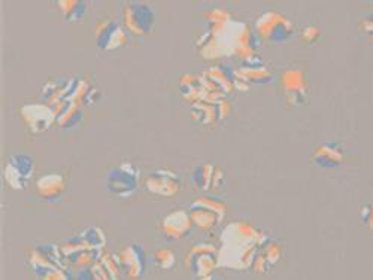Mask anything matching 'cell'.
Here are the masks:
<instances>
[{
	"label": "cell",
	"mask_w": 373,
	"mask_h": 280,
	"mask_svg": "<svg viewBox=\"0 0 373 280\" xmlns=\"http://www.w3.org/2000/svg\"><path fill=\"white\" fill-rule=\"evenodd\" d=\"M267 235L247 220H235L220 235L218 267L232 270L251 269L257 250Z\"/></svg>",
	"instance_id": "obj_1"
},
{
	"label": "cell",
	"mask_w": 373,
	"mask_h": 280,
	"mask_svg": "<svg viewBox=\"0 0 373 280\" xmlns=\"http://www.w3.org/2000/svg\"><path fill=\"white\" fill-rule=\"evenodd\" d=\"M190 216L196 228L209 233L217 228L227 213V204L217 197L202 196L190 204Z\"/></svg>",
	"instance_id": "obj_2"
},
{
	"label": "cell",
	"mask_w": 373,
	"mask_h": 280,
	"mask_svg": "<svg viewBox=\"0 0 373 280\" xmlns=\"http://www.w3.org/2000/svg\"><path fill=\"white\" fill-rule=\"evenodd\" d=\"M254 30L263 40L270 43H285L294 35V24L284 13L267 11L257 18Z\"/></svg>",
	"instance_id": "obj_3"
},
{
	"label": "cell",
	"mask_w": 373,
	"mask_h": 280,
	"mask_svg": "<svg viewBox=\"0 0 373 280\" xmlns=\"http://www.w3.org/2000/svg\"><path fill=\"white\" fill-rule=\"evenodd\" d=\"M139 169L130 161H124L108 172L106 174V189L112 196L120 198L132 197L139 186Z\"/></svg>",
	"instance_id": "obj_4"
},
{
	"label": "cell",
	"mask_w": 373,
	"mask_h": 280,
	"mask_svg": "<svg viewBox=\"0 0 373 280\" xmlns=\"http://www.w3.org/2000/svg\"><path fill=\"white\" fill-rule=\"evenodd\" d=\"M157 21L155 9L145 2H127L123 9V23L126 30L135 36H147L154 30Z\"/></svg>",
	"instance_id": "obj_5"
},
{
	"label": "cell",
	"mask_w": 373,
	"mask_h": 280,
	"mask_svg": "<svg viewBox=\"0 0 373 280\" xmlns=\"http://www.w3.org/2000/svg\"><path fill=\"white\" fill-rule=\"evenodd\" d=\"M28 264H30L36 277L44 276L52 270H70L60 245L55 243H40L35 246L30 255H28Z\"/></svg>",
	"instance_id": "obj_6"
},
{
	"label": "cell",
	"mask_w": 373,
	"mask_h": 280,
	"mask_svg": "<svg viewBox=\"0 0 373 280\" xmlns=\"http://www.w3.org/2000/svg\"><path fill=\"white\" fill-rule=\"evenodd\" d=\"M185 269L196 277L213 274L218 267V247L211 243L194 245L185 257Z\"/></svg>",
	"instance_id": "obj_7"
},
{
	"label": "cell",
	"mask_w": 373,
	"mask_h": 280,
	"mask_svg": "<svg viewBox=\"0 0 373 280\" xmlns=\"http://www.w3.org/2000/svg\"><path fill=\"white\" fill-rule=\"evenodd\" d=\"M35 173V159L28 154H16L12 155L5 164L4 176L5 182L9 188L16 191H23L27 188L28 182L33 178Z\"/></svg>",
	"instance_id": "obj_8"
},
{
	"label": "cell",
	"mask_w": 373,
	"mask_h": 280,
	"mask_svg": "<svg viewBox=\"0 0 373 280\" xmlns=\"http://www.w3.org/2000/svg\"><path fill=\"white\" fill-rule=\"evenodd\" d=\"M281 86L286 103L290 106H302L308 99V79L304 70L297 67L286 69L281 73Z\"/></svg>",
	"instance_id": "obj_9"
},
{
	"label": "cell",
	"mask_w": 373,
	"mask_h": 280,
	"mask_svg": "<svg viewBox=\"0 0 373 280\" xmlns=\"http://www.w3.org/2000/svg\"><path fill=\"white\" fill-rule=\"evenodd\" d=\"M118 255L123 277L127 280H139L147 270V254L145 249L139 243H130L124 246Z\"/></svg>",
	"instance_id": "obj_10"
},
{
	"label": "cell",
	"mask_w": 373,
	"mask_h": 280,
	"mask_svg": "<svg viewBox=\"0 0 373 280\" xmlns=\"http://www.w3.org/2000/svg\"><path fill=\"white\" fill-rule=\"evenodd\" d=\"M27 130L33 135L45 133L55 121V112L45 103H27L20 111Z\"/></svg>",
	"instance_id": "obj_11"
},
{
	"label": "cell",
	"mask_w": 373,
	"mask_h": 280,
	"mask_svg": "<svg viewBox=\"0 0 373 280\" xmlns=\"http://www.w3.org/2000/svg\"><path fill=\"white\" fill-rule=\"evenodd\" d=\"M182 188L179 176L169 169H159L150 173L145 181V189L152 196H159L165 198L175 197L179 194Z\"/></svg>",
	"instance_id": "obj_12"
},
{
	"label": "cell",
	"mask_w": 373,
	"mask_h": 280,
	"mask_svg": "<svg viewBox=\"0 0 373 280\" xmlns=\"http://www.w3.org/2000/svg\"><path fill=\"white\" fill-rule=\"evenodd\" d=\"M96 45L102 51H116L127 43V33L116 20H102L96 24Z\"/></svg>",
	"instance_id": "obj_13"
},
{
	"label": "cell",
	"mask_w": 373,
	"mask_h": 280,
	"mask_svg": "<svg viewBox=\"0 0 373 280\" xmlns=\"http://www.w3.org/2000/svg\"><path fill=\"white\" fill-rule=\"evenodd\" d=\"M238 75L250 85H269L275 79L272 73L260 57L255 54L250 55L245 60H242L240 66L235 69Z\"/></svg>",
	"instance_id": "obj_14"
},
{
	"label": "cell",
	"mask_w": 373,
	"mask_h": 280,
	"mask_svg": "<svg viewBox=\"0 0 373 280\" xmlns=\"http://www.w3.org/2000/svg\"><path fill=\"white\" fill-rule=\"evenodd\" d=\"M178 88L182 99L193 103V105L197 101L206 100L208 94L213 91V88L204 75H194V73H182L178 79Z\"/></svg>",
	"instance_id": "obj_15"
},
{
	"label": "cell",
	"mask_w": 373,
	"mask_h": 280,
	"mask_svg": "<svg viewBox=\"0 0 373 280\" xmlns=\"http://www.w3.org/2000/svg\"><path fill=\"white\" fill-rule=\"evenodd\" d=\"M194 224L189 211H175L170 212L162 219V230L170 240H182L190 235Z\"/></svg>",
	"instance_id": "obj_16"
},
{
	"label": "cell",
	"mask_w": 373,
	"mask_h": 280,
	"mask_svg": "<svg viewBox=\"0 0 373 280\" xmlns=\"http://www.w3.org/2000/svg\"><path fill=\"white\" fill-rule=\"evenodd\" d=\"M282 254H284V250H282L281 242L269 237L266 242L260 245V247H258L251 269L257 274L269 273L281 261Z\"/></svg>",
	"instance_id": "obj_17"
},
{
	"label": "cell",
	"mask_w": 373,
	"mask_h": 280,
	"mask_svg": "<svg viewBox=\"0 0 373 280\" xmlns=\"http://www.w3.org/2000/svg\"><path fill=\"white\" fill-rule=\"evenodd\" d=\"M345 161V151L338 143L318 145L312 152V163L324 169H336Z\"/></svg>",
	"instance_id": "obj_18"
},
{
	"label": "cell",
	"mask_w": 373,
	"mask_h": 280,
	"mask_svg": "<svg viewBox=\"0 0 373 280\" xmlns=\"http://www.w3.org/2000/svg\"><path fill=\"white\" fill-rule=\"evenodd\" d=\"M66 191V179L60 173H47L36 182V193L45 201H57Z\"/></svg>",
	"instance_id": "obj_19"
},
{
	"label": "cell",
	"mask_w": 373,
	"mask_h": 280,
	"mask_svg": "<svg viewBox=\"0 0 373 280\" xmlns=\"http://www.w3.org/2000/svg\"><path fill=\"white\" fill-rule=\"evenodd\" d=\"M202 75L213 86H217L224 96H228L235 91V69H230L224 65H218L206 69Z\"/></svg>",
	"instance_id": "obj_20"
},
{
	"label": "cell",
	"mask_w": 373,
	"mask_h": 280,
	"mask_svg": "<svg viewBox=\"0 0 373 280\" xmlns=\"http://www.w3.org/2000/svg\"><path fill=\"white\" fill-rule=\"evenodd\" d=\"M52 111L55 112V116H57L55 123L59 124L60 128H65V130L78 127L84 118L82 108L74 105L72 101H63L62 105H59Z\"/></svg>",
	"instance_id": "obj_21"
},
{
	"label": "cell",
	"mask_w": 373,
	"mask_h": 280,
	"mask_svg": "<svg viewBox=\"0 0 373 280\" xmlns=\"http://www.w3.org/2000/svg\"><path fill=\"white\" fill-rule=\"evenodd\" d=\"M191 120L200 125H213L217 121H220L217 103H209V101H197L191 106Z\"/></svg>",
	"instance_id": "obj_22"
},
{
	"label": "cell",
	"mask_w": 373,
	"mask_h": 280,
	"mask_svg": "<svg viewBox=\"0 0 373 280\" xmlns=\"http://www.w3.org/2000/svg\"><path fill=\"white\" fill-rule=\"evenodd\" d=\"M57 5L63 13V18L69 23L82 21L89 12V4L84 0H59Z\"/></svg>",
	"instance_id": "obj_23"
},
{
	"label": "cell",
	"mask_w": 373,
	"mask_h": 280,
	"mask_svg": "<svg viewBox=\"0 0 373 280\" xmlns=\"http://www.w3.org/2000/svg\"><path fill=\"white\" fill-rule=\"evenodd\" d=\"M215 169L212 164H200L193 170L191 184L197 191H209L213 186Z\"/></svg>",
	"instance_id": "obj_24"
},
{
	"label": "cell",
	"mask_w": 373,
	"mask_h": 280,
	"mask_svg": "<svg viewBox=\"0 0 373 280\" xmlns=\"http://www.w3.org/2000/svg\"><path fill=\"white\" fill-rule=\"evenodd\" d=\"M81 235H82V239L87 242L90 249L102 250V252H104V247L106 245V234H105V231L102 228L89 227L87 230H84L81 233Z\"/></svg>",
	"instance_id": "obj_25"
},
{
	"label": "cell",
	"mask_w": 373,
	"mask_h": 280,
	"mask_svg": "<svg viewBox=\"0 0 373 280\" xmlns=\"http://www.w3.org/2000/svg\"><path fill=\"white\" fill-rule=\"evenodd\" d=\"M152 259H154L155 267L163 270V271L172 270V269L175 267V264H177L175 252L172 249H167V247L155 250L154 255H152Z\"/></svg>",
	"instance_id": "obj_26"
},
{
	"label": "cell",
	"mask_w": 373,
	"mask_h": 280,
	"mask_svg": "<svg viewBox=\"0 0 373 280\" xmlns=\"http://www.w3.org/2000/svg\"><path fill=\"white\" fill-rule=\"evenodd\" d=\"M99 262L102 264V267L105 269L109 280H121L123 271L117 254H104L102 258L99 259Z\"/></svg>",
	"instance_id": "obj_27"
},
{
	"label": "cell",
	"mask_w": 373,
	"mask_h": 280,
	"mask_svg": "<svg viewBox=\"0 0 373 280\" xmlns=\"http://www.w3.org/2000/svg\"><path fill=\"white\" fill-rule=\"evenodd\" d=\"M72 280H109L105 269L102 267V264L96 262L93 267L77 270L72 274Z\"/></svg>",
	"instance_id": "obj_28"
},
{
	"label": "cell",
	"mask_w": 373,
	"mask_h": 280,
	"mask_svg": "<svg viewBox=\"0 0 373 280\" xmlns=\"http://www.w3.org/2000/svg\"><path fill=\"white\" fill-rule=\"evenodd\" d=\"M60 249H62V252L65 255V258L70 257V255H74L77 252H81V250L84 249H90L87 242H85L82 239V235H77V237H70L67 240H65L62 245H60Z\"/></svg>",
	"instance_id": "obj_29"
},
{
	"label": "cell",
	"mask_w": 373,
	"mask_h": 280,
	"mask_svg": "<svg viewBox=\"0 0 373 280\" xmlns=\"http://www.w3.org/2000/svg\"><path fill=\"white\" fill-rule=\"evenodd\" d=\"M321 36V32H320V28L317 26H306L304 30H302V39L305 43H313V42H317Z\"/></svg>",
	"instance_id": "obj_30"
},
{
	"label": "cell",
	"mask_w": 373,
	"mask_h": 280,
	"mask_svg": "<svg viewBox=\"0 0 373 280\" xmlns=\"http://www.w3.org/2000/svg\"><path fill=\"white\" fill-rule=\"evenodd\" d=\"M72 270H52L47 274L38 277V280H72Z\"/></svg>",
	"instance_id": "obj_31"
},
{
	"label": "cell",
	"mask_w": 373,
	"mask_h": 280,
	"mask_svg": "<svg viewBox=\"0 0 373 280\" xmlns=\"http://www.w3.org/2000/svg\"><path fill=\"white\" fill-rule=\"evenodd\" d=\"M360 216H362V223L373 231V203L370 204H366L362 208V212H360Z\"/></svg>",
	"instance_id": "obj_32"
},
{
	"label": "cell",
	"mask_w": 373,
	"mask_h": 280,
	"mask_svg": "<svg viewBox=\"0 0 373 280\" xmlns=\"http://www.w3.org/2000/svg\"><path fill=\"white\" fill-rule=\"evenodd\" d=\"M217 109H218V116L220 120H224V118H227L228 115L232 113V105L230 101H228L227 99H223L217 103Z\"/></svg>",
	"instance_id": "obj_33"
},
{
	"label": "cell",
	"mask_w": 373,
	"mask_h": 280,
	"mask_svg": "<svg viewBox=\"0 0 373 280\" xmlns=\"http://www.w3.org/2000/svg\"><path fill=\"white\" fill-rule=\"evenodd\" d=\"M360 24L363 27V30L369 35V39L373 42V12L370 13V16L364 17Z\"/></svg>",
	"instance_id": "obj_34"
},
{
	"label": "cell",
	"mask_w": 373,
	"mask_h": 280,
	"mask_svg": "<svg viewBox=\"0 0 373 280\" xmlns=\"http://www.w3.org/2000/svg\"><path fill=\"white\" fill-rule=\"evenodd\" d=\"M224 182V172L221 169H215V176H213V186L212 188H217L221 186Z\"/></svg>",
	"instance_id": "obj_35"
},
{
	"label": "cell",
	"mask_w": 373,
	"mask_h": 280,
	"mask_svg": "<svg viewBox=\"0 0 373 280\" xmlns=\"http://www.w3.org/2000/svg\"><path fill=\"white\" fill-rule=\"evenodd\" d=\"M196 280H223V279L213 276V274H209V276H204V277H197Z\"/></svg>",
	"instance_id": "obj_36"
}]
</instances>
